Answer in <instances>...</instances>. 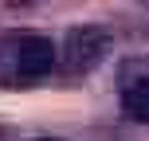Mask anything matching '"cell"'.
Masks as SVG:
<instances>
[{
  "instance_id": "5",
  "label": "cell",
  "mask_w": 149,
  "mask_h": 141,
  "mask_svg": "<svg viewBox=\"0 0 149 141\" xmlns=\"http://www.w3.org/2000/svg\"><path fill=\"white\" fill-rule=\"evenodd\" d=\"M36 141H63V137H36Z\"/></svg>"
},
{
  "instance_id": "4",
  "label": "cell",
  "mask_w": 149,
  "mask_h": 141,
  "mask_svg": "<svg viewBox=\"0 0 149 141\" xmlns=\"http://www.w3.org/2000/svg\"><path fill=\"white\" fill-rule=\"evenodd\" d=\"M28 4H36V0H8V8H28Z\"/></svg>"
},
{
  "instance_id": "2",
  "label": "cell",
  "mask_w": 149,
  "mask_h": 141,
  "mask_svg": "<svg viewBox=\"0 0 149 141\" xmlns=\"http://www.w3.org/2000/svg\"><path fill=\"white\" fill-rule=\"evenodd\" d=\"M114 35L102 28V24H82V28H71L67 31V43H63V71L67 74H86L94 71L98 63L106 59Z\"/></svg>"
},
{
  "instance_id": "3",
  "label": "cell",
  "mask_w": 149,
  "mask_h": 141,
  "mask_svg": "<svg viewBox=\"0 0 149 141\" xmlns=\"http://www.w3.org/2000/svg\"><path fill=\"white\" fill-rule=\"evenodd\" d=\"M122 110H126L130 122L149 126V78H145V82H134V86H126V94H122Z\"/></svg>"
},
{
  "instance_id": "1",
  "label": "cell",
  "mask_w": 149,
  "mask_h": 141,
  "mask_svg": "<svg viewBox=\"0 0 149 141\" xmlns=\"http://www.w3.org/2000/svg\"><path fill=\"white\" fill-rule=\"evenodd\" d=\"M59 63L51 39L43 35H24L16 39L8 51H0V86H24V82H39L43 74H51V67Z\"/></svg>"
}]
</instances>
